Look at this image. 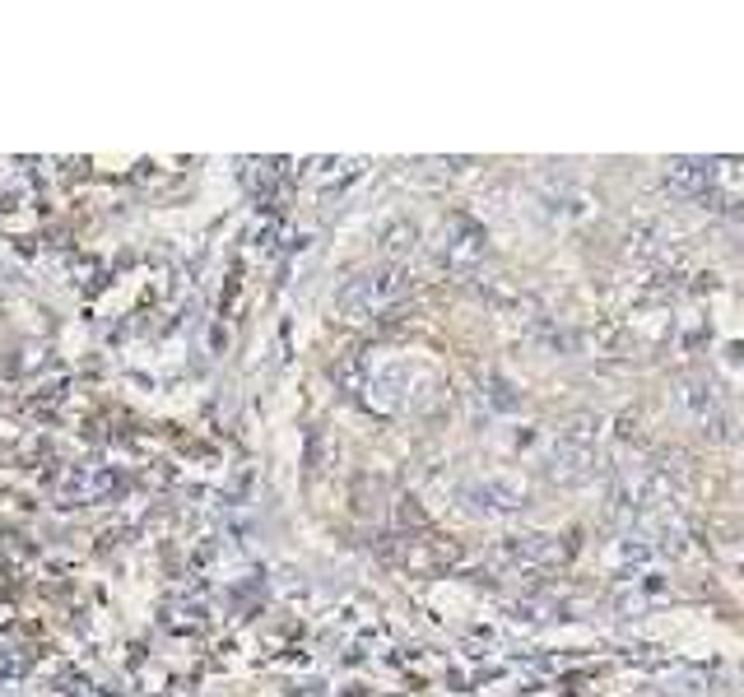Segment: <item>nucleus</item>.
I'll return each instance as SVG.
<instances>
[{"mask_svg": "<svg viewBox=\"0 0 744 697\" xmlns=\"http://www.w3.org/2000/svg\"><path fill=\"white\" fill-rule=\"evenodd\" d=\"M670 182L680 186V191H703L707 182H712V163H703V159H674L670 163Z\"/></svg>", "mask_w": 744, "mask_h": 697, "instance_id": "obj_1", "label": "nucleus"}]
</instances>
